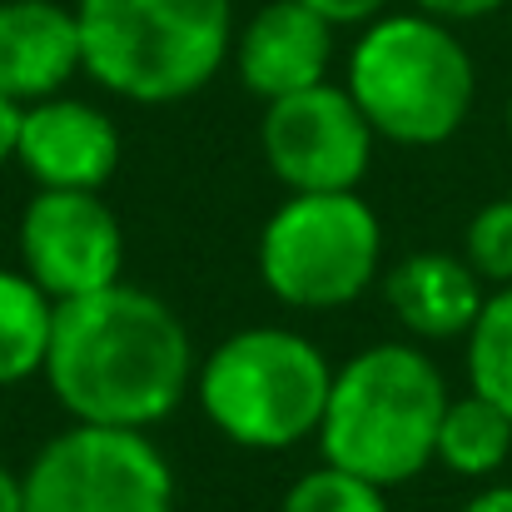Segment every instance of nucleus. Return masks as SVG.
<instances>
[{
  "instance_id": "nucleus-1",
  "label": "nucleus",
  "mask_w": 512,
  "mask_h": 512,
  "mask_svg": "<svg viewBox=\"0 0 512 512\" xmlns=\"http://www.w3.org/2000/svg\"><path fill=\"white\" fill-rule=\"evenodd\" d=\"M194 343L184 319L140 284L55 304L45 383L75 423L155 428L194 393Z\"/></svg>"
},
{
  "instance_id": "nucleus-2",
  "label": "nucleus",
  "mask_w": 512,
  "mask_h": 512,
  "mask_svg": "<svg viewBox=\"0 0 512 512\" xmlns=\"http://www.w3.org/2000/svg\"><path fill=\"white\" fill-rule=\"evenodd\" d=\"M443 368L413 343H373L334 368L319 423V453L343 473L398 488L433 468L438 423L448 413Z\"/></svg>"
},
{
  "instance_id": "nucleus-3",
  "label": "nucleus",
  "mask_w": 512,
  "mask_h": 512,
  "mask_svg": "<svg viewBox=\"0 0 512 512\" xmlns=\"http://www.w3.org/2000/svg\"><path fill=\"white\" fill-rule=\"evenodd\" d=\"M348 95L378 140L403 150H433L453 140L478 100V70L448 20L403 10L358 30L343 70Z\"/></svg>"
},
{
  "instance_id": "nucleus-4",
  "label": "nucleus",
  "mask_w": 512,
  "mask_h": 512,
  "mask_svg": "<svg viewBox=\"0 0 512 512\" xmlns=\"http://www.w3.org/2000/svg\"><path fill=\"white\" fill-rule=\"evenodd\" d=\"M329 393L334 363L309 334L284 324L234 329L194 373V398L209 428L249 453H284L319 438Z\"/></svg>"
},
{
  "instance_id": "nucleus-5",
  "label": "nucleus",
  "mask_w": 512,
  "mask_h": 512,
  "mask_svg": "<svg viewBox=\"0 0 512 512\" xmlns=\"http://www.w3.org/2000/svg\"><path fill=\"white\" fill-rule=\"evenodd\" d=\"M75 15L85 75L130 105L189 100L234 55L229 0H75Z\"/></svg>"
},
{
  "instance_id": "nucleus-6",
  "label": "nucleus",
  "mask_w": 512,
  "mask_h": 512,
  "mask_svg": "<svg viewBox=\"0 0 512 512\" xmlns=\"http://www.w3.org/2000/svg\"><path fill=\"white\" fill-rule=\"evenodd\" d=\"M269 299L299 314H334L358 304L383 269L378 209L358 194H284L264 219L254 249Z\"/></svg>"
},
{
  "instance_id": "nucleus-7",
  "label": "nucleus",
  "mask_w": 512,
  "mask_h": 512,
  "mask_svg": "<svg viewBox=\"0 0 512 512\" xmlns=\"http://www.w3.org/2000/svg\"><path fill=\"white\" fill-rule=\"evenodd\" d=\"M25 512H174V468L145 428L70 423L20 473Z\"/></svg>"
},
{
  "instance_id": "nucleus-8",
  "label": "nucleus",
  "mask_w": 512,
  "mask_h": 512,
  "mask_svg": "<svg viewBox=\"0 0 512 512\" xmlns=\"http://www.w3.org/2000/svg\"><path fill=\"white\" fill-rule=\"evenodd\" d=\"M373 145H378L373 125L363 120L348 85L334 80L269 100L259 120L264 165L289 194L358 189L373 170Z\"/></svg>"
},
{
  "instance_id": "nucleus-9",
  "label": "nucleus",
  "mask_w": 512,
  "mask_h": 512,
  "mask_svg": "<svg viewBox=\"0 0 512 512\" xmlns=\"http://www.w3.org/2000/svg\"><path fill=\"white\" fill-rule=\"evenodd\" d=\"M20 269L55 299H85L125 279V224L100 189H35L15 229Z\"/></svg>"
},
{
  "instance_id": "nucleus-10",
  "label": "nucleus",
  "mask_w": 512,
  "mask_h": 512,
  "mask_svg": "<svg viewBox=\"0 0 512 512\" xmlns=\"http://www.w3.org/2000/svg\"><path fill=\"white\" fill-rule=\"evenodd\" d=\"M125 140L120 125L75 95H50L20 110L15 165L35 179V189H100L120 174Z\"/></svg>"
},
{
  "instance_id": "nucleus-11",
  "label": "nucleus",
  "mask_w": 512,
  "mask_h": 512,
  "mask_svg": "<svg viewBox=\"0 0 512 512\" xmlns=\"http://www.w3.org/2000/svg\"><path fill=\"white\" fill-rule=\"evenodd\" d=\"M329 60H334V25L304 0H269L234 35V70L244 90L259 95L264 105L324 85Z\"/></svg>"
},
{
  "instance_id": "nucleus-12",
  "label": "nucleus",
  "mask_w": 512,
  "mask_h": 512,
  "mask_svg": "<svg viewBox=\"0 0 512 512\" xmlns=\"http://www.w3.org/2000/svg\"><path fill=\"white\" fill-rule=\"evenodd\" d=\"M85 75L80 15L60 0H0V95L20 110Z\"/></svg>"
},
{
  "instance_id": "nucleus-13",
  "label": "nucleus",
  "mask_w": 512,
  "mask_h": 512,
  "mask_svg": "<svg viewBox=\"0 0 512 512\" xmlns=\"http://www.w3.org/2000/svg\"><path fill=\"white\" fill-rule=\"evenodd\" d=\"M488 284L473 274V264L463 254H443V249H423L398 259L383 274V299L393 309V319L423 343L443 339H468Z\"/></svg>"
},
{
  "instance_id": "nucleus-14",
  "label": "nucleus",
  "mask_w": 512,
  "mask_h": 512,
  "mask_svg": "<svg viewBox=\"0 0 512 512\" xmlns=\"http://www.w3.org/2000/svg\"><path fill=\"white\" fill-rule=\"evenodd\" d=\"M50 334H55V299L25 269H0V388L45 373Z\"/></svg>"
},
{
  "instance_id": "nucleus-15",
  "label": "nucleus",
  "mask_w": 512,
  "mask_h": 512,
  "mask_svg": "<svg viewBox=\"0 0 512 512\" xmlns=\"http://www.w3.org/2000/svg\"><path fill=\"white\" fill-rule=\"evenodd\" d=\"M512 458V413H503L483 393L448 398V413L438 423V448L433 463H443L458 478H493Z\"/></svg>"
},
{
  "instance_id": "nucleus-16",
  "label": "nucleus",
  "mask_w": 512,
  "mask_h": 512,
  "mask_svg": "<svg viewBox=\"0 0 512 512\" xmlns=\"http://www.w3.org/2000/svg\"><path fill=\"white\" fill-rule=\"evenodd\" d=\"M463 363H468V388L512 413V284L483 299L463 339Z\"/></svg>"
},
{
  "instance_id": "nucleus-17",
  "label": "nucleus",
  "mask_w": 512,
  "mask_h": 512,
  "mask_svg": "<svg viewBox=\"0 0 512 512\" xmlns=\"http://www.w3.org/2000/svg\"><path fill=\"white\" fill-rule=\"evenodd\" d=\"M279 512H393L388 508V488L378 483H363L353 473H343L334 463L304 473L289 483Z\"/></svg>"
},
{
  "instance_id": "nucleus-18",
  "label": "nucleus",
  "mask_w": 512,
  "mask_h": 512,
  "mask_svg": "<svg viewBox=\"0 0 512 512\" xmlns=\"http://www.w3.org/2000/svg\"><path fill=\"white\" fill-rule=\"evenodd\" d=\"M463 259L473 264V274L493 289L512 284V199H493L468 219L463 234Z\"/></svg>"
},
{
  "instance_id": "nucleus-19",
  "label": "nucleus",
  "mask_w": 512,
  "mask_h": 512,
  "mask_svg": "<svg viewBox=\"0 0 512 512\" xmlns=\"http://www.w3.org/2000/svg\"><path fill=\"white\" fill-rule=\"evenodd\" d=\"M304 5L319 10L334 30L339 25H368V20H378L388 10V0H304Z\"/></svg>"
},
{
  "instance_id": "nucleus-20",
  "label": "nucleus",
  "mask_w": 512,
  "mask_h": 512,
  "mask_svg": "<svg viewBox=\"0 0 512 512\" xmlns=\"http://www.w3.org/2000/svg\"><path fill=\"white\" fill-rule=\"evenodd\" d=\"M512 0H413V10H423V15H438V20H483V15H493V10H503Z\"/></svg>"
},
{
  "instance_id": "nucleus-21",
  "label": "nucleus",
  "mask_w": 512,
  "mask_h": 512,
  "mask_svg": "<svg viewBox=\"0 0 512 512\" xmlns=\"http://www.w3.org/2000/svg\"><path fill=\"white\" fill-rule=\"evenodd\" d=\"M15 135H20V105L0 95V170L15 160Z\"/></svg>"
},
{
  "instance_id": "nucleus-22",
  "label": "nucleus",
  "mask_w": 512,
  "mask_h": 512,
  "mask_svg": "<svg viewBox=\"0 0 512 512\" xmlns=\"http://www.w3.org/2000/svg\"><path fill=\"white\" fill-rule=\"evenodd\" d=\"M463 512H512V483H498V488H483Z\"/></svg>"
},
{
  "instance_id": "nucleus-23",
  "label": "nucleus",
  "mask_w": 512,
  "mask_h": 512,
  "mask_svg": "<svg viewBox=\"0 0 512 512\" xmlns=\"http://www.w3.org/2000/svg\"><path fill=\"white\" fill-rule=\"evenodd\" d=\"M0 512H25V493H20V473H10L0 463Z\"/></svg>"
},
{
  "instance_id": "nucleus-24",
  "label": "nucleus",
  "mask_w": 512,
  "mask_h": 512,
  "mask_svg": "<svg viewBox=\"0 0 512 512\" xmlns=\"http://www.w3.org/2000/svg\"><path fill=\"white\" fill-rule=\"evenodd\" d=\"M508 135H512V100H508Z\"/></svg>"
}]
</instances>
